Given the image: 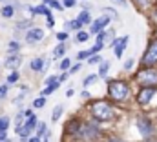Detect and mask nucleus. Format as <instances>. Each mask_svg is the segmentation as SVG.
<instances>
[{
	"label": "nucleus",
	"mask_w": 157,
	"mask_h": 142,
	"mask_svg": "<svg viewBox=\"0 0 157 142\" xmlns=\"http://www.w3.org/2000/svg\"><path fill=\"white\" fill-rule=\"evenodd\" d=\"M113 2H117V4H121V6H126V0H113Z\"/></svg>",
	"instance_id": "nucleus-43"
},
{
	"label": "nucleus",
	"mask_w": 157,
	"mask_h": 142,
	"mask_svg": "<svg viewBox=\"0 0 157 142\" xmlns=\"http://www.w3.org/2000/svg\"><path fill=\"white\" fill-rule=\"evenodd\" d=\"M137 80L143 86H155L157 84V69L154 68H144L137 73Z\"/></svg>",
	"instance_id": "nucleus-3"
},
{
	"label": "nucleus",
	"mask_w": 157,
	"mask_h": 142,
	"mask_svg": "<svg viewBox=\"0 0 157 142\" xmlns=\"http://www.w3.org/2000/svg\"><path fill=\"white\" fill-rule=\"evenodd\" d=\"M108 71H110V62H101V71H99V75H101V77H106Z\"/></svg>",
	"instance_id": "nucleus-17"
},
{
	"label": "nucleus",
	"mask_w": 157,
	"mask_h": 142,
	"mask_svg": "<svg viewBox=\"0 0 157 142\" xmlns=\"http://www.w3.org/2000/svg\"><path fill=\"white\" fill-rule=\"evenodd\" d=\"M48 4H49V6H51V7H55V9H62V6H60V4H59V2H55V0H49V2H48Z\"/></svg>",
	"instance_id": "nucleus-31"
},
{
	"label": "nucleus",
	"mask_w": 157,
	"mask_h": 142,
	"mask_svg": "<svg viewBox=\"0 0 157 142\" xmlns=\"http://www.w3.org/2000/svg\"><path fill=\"white\" fill-rule=\"evenodd\" d=\"M44 131H46V126H44V124H40V126H39V135H40V133H44Z\"/></svg>",
	"instance_id": "nucleus-40"
},
{
	"label": "nucleus",
	"mask_w": 157,
	"mask_h": 142,
	"mask_svg": "<svg viewBox=\"0 0 157 142\" xmlns=\"http://www.w3.org/2000/svg\"><path fill=\"white\" fill-rule=\"evenodd\" d=\"M110 142H122V140H119V139H112Z\"/></svg>",
	"instance_id": "nucleus-44"
},
{
	"label": "nucleus",
	"mask_w": 157,
	"mask_h": 142,
	"mask_svg": "<svg viewBox=\"0 0 157 142\" xmlns=\"http://www.w3.org/2000/svg\"><path fill=\"white\" fill-rule=\"evenodd\" d=\"M64 51H66V47H64V44H60V46H57V47L53 49V58H60V57L64 55Z\"/></svg>",
	"instance_id": "nucleus-15"
},
{
	"label": "nucleus",
	"mask_w": 157,
	"mask_h": 142,
	"mask_svg": "<svg viewBox=\"0 0 157 142\" xmlns=\"http://www.w3.org/2000/svg\"><path fill=\"white\" fill-rule=\"evenodd\" d=\"M66 38H68V33H66V31H64V33H57V40H59V42H64Z\"/></svg>",
	"instance_id": "nucleus-29"
},
{
	"label": "nucleus",
	"mask_w": 157,
	"mask_h": 142,
	"mask_svg": "<svg viewBox=\"0 0 157 142\" xmlns=\"http://www.w3.org/2000/svg\"><path fill=\"white\" fill-rule=\"evenodd\" d=\"M88 57H91V51H80L77 55L78 60H84V58H88Z\"/></svg>",
	"instance_id": "nucleus-26"
},
{
	"label": "nucleus",
	"mask_w": 157,
	"mask_h": 142,
	"mask_svg": "<svg viewBox=\"0 0 157 142\" xmlns=\"http://www.w3.org/2000/svg\"><path fill=\"white\" fill-rule=\"evenodd\" d=\"M20 62H22V57L13 53L11 57L6 58V68H17V66H20Z\"/></svg>",
	"instance_id": "nucleus-10"
},
{
	"label": "nucleus",
	"mask_w": 157,
	"mask_h": 142,
	"mask_svg": "<svg viewBox=\"0 0 157 142\" xmlns=\"http://www.w3.org/2000/svg\"><path fill=\"white\" fill-rule=\"evenodd\" d=\"M60 115H62V106L59 104V106L53 109V117H51V118H53V120H59V118H60Z\"/></svg>",
	"instance_id": "nucleus-20"
},
{
	"label": "nucleus",
	"mask_w": 157,
	"mask_h": 142,
	"mask_svg": "<svg viewBox=\"0 0 157 142\" xmlns=\"http://www.w3.org/2000/svg\"><path fill=\"white\" fill-rule=\"evenodd\" d=\"M148 2H150V4H157V0H148Z\"/></svg>",
	"instance_id": "nucleus-45"
},
{
	"label": "nucleus",
	"mask_w": 157,
	"mask_h": 142,
	"mask_svg": "<svg viewBox=\"0 0 157 142\" xmlns=\"http://www.w3.org/2000/svg\"><path fill=\"white\" fill-rule=\"evenodd\" d=\"M80 68H82V66H80V62H78V64H75V66H73V68L70 69V73H77V71L80 69Z\"/></svg>",
	"instance_id": "nucleus-35"
},
{
	"label": "nucleus",
	"mask_w": 157,
	"mask_h": 142,
	"mask_svg": "<svg viewBox=\"0 0 157 142\" xmlns=\"http://www.w3.org/2000/svg\"><path fill=\"white\" fill-rule=\"evenodd\" d=\"M80 97H82V99H88V97H90V93H88V91H82V93H80Z\"/></svg>",
	"instance_id": "nucleus-41"
},
{
	"label": "nucleus",
	"mask_w": 157,
	"mask_h": 142,
	"mask_svg": "<svg viewBox=\"0 0 157 142\" xmlns=\"http://www.w3.org/2000/svg\"><path fill=\"white\" fill-rule=\"evenodd\" d=\"M110 24V18H108V15H102V17H99L97 20H93V24H91V33H101V29H104L106 26Z\"/></svg>",
	"instance_id": "nucleus-7"
},
{
	"label": "nucleus",
	"mask_w": 157,
	"mask_h": 142,
	"mask_svg": "<svg viewBox=\"0 0 157 142\" xmlns=\"http://www.w3.org/2000/svg\"><path fill=\"white\" fill-rule=\"evenodd\" d=\"M132 66H133V60H126V64H124V69H132Z\"/></svg>",
	"instance_id": "nucleus-37"
},
{
	"label": "nucleus",
	"mask_w": 157,
	"mask_h": 142,
	"mask_svg": "<svg viewBox=\"0 0 157 142\" xmlns=\"http://www.w3.org/2000/svg\"><path fill=\"white\" fill-rule=\"evenodd\" d=\"M26 126H28V128H31V129H33V128H35V126H37V117H33V115H31V117H29V118H28V122H26Z\"/></svg>",
	"instance_id": "nucleus-23"
},
{
	"label": "nucleus",
	"mask_w": 157,
	"mask_h": 142,
	"mask_svg": "<svg viewBox=\"0 0 157 142\" xmlns=\"http://www.w3.org/2000/svg\"><path fill=\"white\" fill-rule=\"evenodd\" d=\"M9 126V118L7 117H0V129H7Z\"/></svg>",
	"instance_id": "nucleus-24"
},
{
	"label": "nucleus",
	"mask_w": 157,
	"mask_h": 142,
	"mask_svg": "<svg viewBox=\"0 0 157 142\" xmlns=\"http://www.w3.org/2000/svg\"><path fill=\"white\" fill-rule=\"evenodd\" d=\"M108 93L113 100H124L130 93V88L126 82H121V80H113L108 84Z\"/></svg>",
	"instance_id": "nucleus-2"
},
{
	"label": "nucleus",
	"mask_w": 157,
	"mask_h": 142,
	"mask_svg": "<svg viewBox=\"0 0 157 142\" xmlns=\"http://www.w3.org/2000/svg\"><path fill=\"white\" fill-rule=\"evenodd\" d=\"M86 40H88V33L78 31V33H77V42H86Z\"/></svg>",
	"instance_id": "nucleus-25"
},
{
	"label": "nucleus",
	"mask_w": 157,
	"mask_h": 142,
	"mask_svg": "<svg viewBox=\"0 0 157 142\" xmlns=\"http://www.w3.org/2000/svg\"><path fill=\"white\" fill-rule=\"evenodd\" d=\"M155 62H157V40H154V42L150 44L148 51H146L144 57H143V64H144V66H152V64H155Z\"/></svg>",
	"instance_id": "nucleus-4"
},
{
	"label": "nucleus",
	"mask_w": 157,
	"mask_h": 142,
	"mask_svg": "<svg viewBox=\"0 0 157 142\" xmlns=\"http://www.w3.org/2000/svg\"><path fill=\"white\" fill-rule=\"evenodd\" d=\"M126 44H128V36H122V40H119L117 44H115V57H117V58L122 57V51H124Z\"/></svg>",
	"instance_id": "nucleus-11"
},
{
	"label": "nucleus",
	"mask_w": 157,
	"mask_h": 142,
	"mask_svg": "<svg viewBox=\"0 0 157 142\" xmlns=\"http://www.w3.org/2000/svg\"><path fill=\"white\" fill-rule=\"evenodd\" d=\"M68 68H70V60H68V58H64V60L60 62V69H62V71H66Z\"/></svg>",
	"instance_id": "nucleus-28"
},
{
	"label": "nucleus",
	"mask_w": 157,
	"mask_h": 142,
	"mask_svg": "<svg viewBox=\"0 0 157 142\" xmlns=\"http://www.w3.org/2000/svg\"><path fill=\"white\" fill-rule=\"evenodd\" d=\"M97 133H99V129H97L95 124H86L84 129H82V137H84L86 140H91L93 137H97Z\"/></svg>",
	"instance_id": "nucleus-8"
},
{
	"label": "nucleus",
	"mask_w": 157,
	"mask_h": 142,
	"mask_svg": "<svg viewBox=\"0 0 157 142\" xmlns=\"http://www.w3.org/2000/svg\"><path fill=\"white\" fill-rule=\"evenodd\" d=\"M155 18H157V13H155Z\"/></svg>",
	"instance_id": "nucleus-49"
},
{
	"label": "nucleus",
	"mask_w": 157,
	"mask_h": 142,
	"mask_svg": "<svg viewBox=\"0 0 157 142\" xmlns=\"http://www.w3.org/2000/svg\"><path fill=\"white\" fill-rule=\"evenodd\" d=\"M137 129L141 131L143 137H148V135L154 133V126H152V122L146 120V118H137Z\"/></svg>",
	"instance_id": "nucleus-6"
},
{
	"label": "nucleus",
	"mask_w": 157,
	"mask_h": 142,
	"mask_svg": "<svg viewBox=\"0 0 157 142\" xmlns=\"http://www.w3.org/2000/svg\"><path fill=\"white\" fill-rule=\"evenodd\" d=\"M42 36H44V31L42 29H39V28H35V29H31L29 33H28V42L29 44H33V42H39V40H42Z\"/></svg>",
	"instance_id": "nucleus-9"
},
{
	"label": "nucleus",
	"mask_w": 157,
	"mask_h": 142,
	"mask_svg": "<svg viewBox=\"0 0 157 142\" xmlns=\"http://www.w3.org/2000/svg\"><path fill=\"white\" fill-rule=\"evenodd\" d=\"M2 17H6V18H9V17H13V7L11 6H6V7H2Z\"/></svg>",
	"instance_id": "nucleus-19"
},
{
	"label": "nucleus",
	"mask_w": 157,
	"mask_h": 142,
	"mask_svg": "<svg viewBox=\"0 0 157 142\" xmlns=\"http://www.w3.org/2000/svg\"><path fill=\"white\" fill-rule=\"evenodd\" d=\"M97 78H99L97 75H90V77H86V80H84L82 84H84V86H91L93 82H97Z\"/></svg>",
	"instance_id": "nucleus-22"
},
{
	"label": "nucleus",
	"mask_w": 157,
	"mask_h": 142,
	"mask_svg": "<svg viewBox=\"0 0 157 142\" xmlns=\"http://www.w3.org/2000/svg\"><path fill=\"white\" fill-rule=\"evenodd\" d=\"M59 80H60V78H57L55 75H51V77H48L46 84H48V86H59Z\"/></svg>",
	"instance_id": "nucleus-21"
},
{
	"label": "nucleus",
	"mask_w": 157,
	"mask_h": 142,
	"mask_svg": "<svg viewBox=\"0 0 157 142\" xmlns=\"http://www.w3.org/2000/svg\"><path fill=\"white\" fill-rule=\"evenodd\" d=\"M73 4H75V0H64V6H66V7H71Z\"/></svg>",
	"instance_id": "nucleus-38"
},
{
	"label": "nucleus",
	"mask_w": 157,
	"mask_h": 142,
	"mask_svg": "<svg viewBox=\"0 0 157 142\" xmlns=\"http://www.w3.org/2000/svg\"><path fill=\"white\" fill-rule=\"evenodd\" d=\"M29 129H31V128H28V126H20V124H18V128H17V135H20V137H28V135H29Z\"/></svg>",
	"instance_id": "nucleus-16"
},
{
	"label": "nucleus",
	"mask_w": 157,
	"mask_h": 142,
	"mask_svg": "<svg viewBox=\"0 0 157 142\" xmlns=\"http://www.w3.org/2000/svg\"><path fill=\"white\" fill-rule=\"evenodd\" d=\"M28 26H29L28 22H18V26H17V28H18V29H22V28H28Z\"/></svg>",
	"instance_id": "nucleus-39"
},
{
	"label": "nucleus",
	"mask_w": 157,
	"mask_h": 142,
	"mask_svg": "<svg viewBox=\"0 0 157 142\" xmlns=\"http://www.w3.org/2000/svg\"><path fill=\"white\" fill-rule=\"evenodd\" d=\"M31 11H33L35 15H46V17H49V15H51V13H49V9H48L46 6H37V7H33Z\"/></svg>",
	"instance_id": "nucleus-13"
},
{
	"label": "nucleus",
	"mask_w": 157,
	"mask_h": 142,
	"mask_svg": "<svg viewBox=\"0 0 157 142\" xmlns=\"http://www.w3.org/2000/svg\"><path fill=\"white\" fill-rule=\"evenodd\" d=\"M7 95V86H0V99H6Z\"/></svg>",
	"instance_id": "nucleus-30"
},
{
	"label": "nucleus",
	"mask_w": 157,
	"mask_h": 142,
	"mask_svg": "<svg viewBox=\"0 0 157 142\" xmlns=\"http://www.w3.org/2000/svg\"><path fill=\"white\" fill-rule=\"evenodd\" d=\"M90 62H91V64H95V62H101V57H97V55H91V57H90Z\"/></svg>",
	"instance_id": "nucleus-33"
},
{
	"label": "nucleus",
	"mask_w": 157,
	"mask_h": 142,
	"mask_svg": "<svg viewBox=\"0 0 157 142\" xmlns=\"http://www.w3.org/2000/svg\"><path fill=\"white\" fill-rule=\"evenodd\" d=\"M6 131H7V129H0V140H2V142H4L6 139H7V135H6Z\"/></svg>",
	"instance_id": "nucleus-34"
},
{
	"label": "nucleus",
	"mask_w": 157,
	"mask_h": 142,
	"mask_svg": "<svg viewBox=\"0 0 157 142\" xmlns=\"http://www.w3.org/2000/svg\"><path fill=\"white\" fill-rule=\"evenodd\" d=\"M31 69L33 71H42L44 69V62H42L40 58H33V60H31Z\"/></svg>",
	"instance_id": "nucleus-14"
},
{
	"label": "nucleus",
	"mask_w": 157,
	"mask_h": 142,
	"mask_svg": "<svg viewBox=\"0 0 157 142\" xmlns=\"http://www.w3.org/2000/svg\"><path fill=\"white\" fill-rule=\"evenodd\" d=\"M4 142H11V140H7V139H6V140H4Z\"/></svg>",
	"instance_id": "nucleus-48"
},
{
	"label": "nucleus",
	"mask_w": 157,
	"mask_h": 142,
	"mask_svg": "<svg viewBox=\"0 0 157 142\" xmlns=\"http://www.w3.org/2000/svg\"><path fill=\"white\" fill-rule=\"evenodd\" d=\"M48 26H49V28H53V26H55V20H53V17H51V15L48 17Z\"/></svg>",
	"instance_id": "nucleus-36"
},
{
	"label": "nucleus",
	"mask_w": 157,
	"mask_h": 142,
	"mask_svg": "<svg viewBox=\"0 0 157 142\" xmlns=\"http://www.w3.org/2000/svg\"><path fill=\"white\" fill-rule=\"evenodd\" d=\"M44 102H46V99H44V95H42L40 99H37V100L33 102V106H35V107H42V106H44Z\"/></svg>",
	"instance_id": "nucleus-27"
},
{
	"label": "nucleus",
	"mask_w": 157,
	"mask_h": 142,
	"mask_svg": "<svg viewBox=\"0 0 157 142\" xmlns=\"http://www.w3.org/2000/svg\"><path fill=\"white\" fill-rule=\"evenodd\" d=\"M29 142H40V139H39V137H31V139H29Z\"/></svg>",
	"instance_id": "nucleus-42"
},
{
	"label": "nucleus",
	"mask_w": 157,
	"mask_h": 142,
	"mask_svg": "<svg viewBox=\"0 0 157 142\" xmlns=\"http://www.w3.org/2000/svg\"><path fill=\"white\" fill-rule=\"evenodd\" d=\"M146 142H157V140H146Z\"/></svg>",
	"instance_id": "nucleus-47"
},
{
	"label": "nucleus",
	"mask_w": 157,
	"mask_h": 142,
	"mask_svg": "<svg viewBox=\"0 0 157 142\" xmlns=\"http://www.w3.org/2000/svg\"><path fill=\"white\" fill-rule=\"evenodd\" d=\"M91 115L97 120H110L113 117V107L110 106L106 100H97L91 106Z\"/></svg>",
	"instance_id": "nucleus-1"
},
{
	"label": "nucleus",
	"mask_w": 157,
	"mask_h": 142,
	"mask_svg": "<svg viewBox=\"0 0 157 142\" xmlns=\"http://www.w3.org/2000/svg\"><path fill=\"white\" fill-rule=\"evenodd\" d=\"M77 20L80 22V24H88V22H90V15H88V11H82V13L77 17Z\"/></svg>",
	"instance_id": "nucleus-18"
},
{
	"label": "nucleus",
	"mask_w": 157,
	"mask_h": 142,
	"mask_svg": "<svg viewBox=\"0 0 157 142\" xmlns=\"http://www.w3.org/2000/svg\"><path fill=\"white\" fill-rule=\"evenodd\" d=\"M155 95V88L154 86H146V88H143L141 91H139V95H137V102L139 104H148L150 100H152V97Z\"/></svg>",
	"instance_id": "nucleus-5"
},
{
	"label": "nucleus",
	"mask_w": 157,
	"mask_h": 142,
	"mask_svg": "<svg viewBox=\"0 0 157 142\" xmlns=\"http://www.w3.org/2000/svg\"><path fill=\"white\" fill-rule=\"evenodd\" d=\"M137 2H139V4H144V0H137Z\"/></svg>",
	"instance_id": "nucleus-46"
},
{
	"label": "nucleus",
	"mask_w": 157,
	"mask_h": 142,
	"mask_svg": "<svg viewBox=\"0 0 157 142\" xmlns=\"http://www.w3.org/2000/svg\"><path fill=\"white\" fill-rule=\"evenodd\" d=\"M17 78H18V75H17V73H11V75H9V78H7V82H11V84H13V82H17Z\"/></svg>",
	"instance_id": "nucleus-32"
},
{
	"label": "nucleus",
	"mask_w": 157,
	"mask_h": 142,
	"mask_svg": "<svg viewBox=\"0 0 157 142\" xmlns=\"http://www.w3.org/2000/svg\"><path fill=\"white\" fill-rule=\"evenodd\" d=\"M78 129H80V124H78L77 120H70L66 131H68V133H78Z\"/></svg>",
	"instance_id": "nucleus-12"
}]
</instances>
